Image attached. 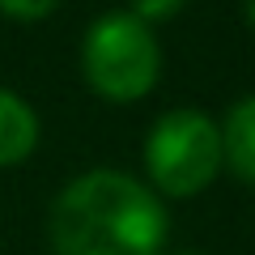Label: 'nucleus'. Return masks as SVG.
Returning <instances> with one entry per match:
<instances>
[{
  "label": "nucleus",
  "mask_w": 255,
  "mask_h": 255,
  "mask_svg": "<svg viewBox=\"0 0 255 255\" xmlns=\"http://www.w3.org/2000/svg\"><path fill=\"white\" fill-rule=\"evenodd\" d=\"M166 204L124 170H85L55 196L47 238L55 255H157L166 247Z\"/></svg>",
  "instance_id": "1"
},
{
  "label": "nucleus",
  "mask_w": 255,
  "mask_h": 255,
  "mask_svg": "<svg viewBox=\"0 0 255 255\" xmlns=\"http://www.w3.org/2000/svg\"><path fill=\"white\" fill-rule=\"evenodd\" d=\"M81 73L98 98L107 102H136L157 85L162 47L153 26L132 13H107L81 38Z\"/></svg>",
  "instance_id": "2"
},
{
  "label": "nucleus",
  "mask_w": 255,
  "mask_h": 255,
  "mask_svg": "<svg viewBox=\"0 0 255 255\" xmlns=\"http://www.w3.org/2000/svg\"><path fill=\"white\" fill-rule=\"evenodd\" d=\"M145 170L162 196H200L221 170V128L204 111H166L145 136Z\"/></svg>",
  "instance_id": "3"
},
{
  "label": "nucleus",
  "mask_w": 255,
  "mask_h": 255,
  "mask_svg": "<svg viewBox=\"0 0 255 255\" xmlns=\"http://www.w3.org/2000/svg\"><path fill=\"white\" fill-rule=\"evenodd\" d=\"M221 166H230L238 183L255 187V94L226 111L221 124Z\"/></svg>",
  "instance_id": "4"
},
{
  "label": "nucleus",
  "mask_w": 255,
  "mask_h": 255,
  "mask_svg": "<svg viewBox=\"0 0 255 255\" xmlns=\"http://www.w3.org/2000/svg\"><path fill=\"white\" fill-rule=\"evenodd\" d=\"M38 145V115L21 94L0 90V170L21 166Z\"/></svg>",
  "instance_id": "5"
},
{
  "label": "nucleus",
  "mask_w": 255,
  "mask_h": 255,
  "mask_svg": "<svg viewBox=\"0 0 255 255\" xmlns=\"http://www.w3.org/2000/svg\"><path fill=\"white\" fill-rule=\"evenodd\" d=\"M60 0H0V13L9 21H43L55 13Z\"/></svg>",
  "instance_id": "6"
},
{
  "label": "nucleus",
  "mask_w": 255,
  "mask_h": 255,
  "mask_svg": "<svg viewBox=\"0 0 255 255\" xmlns=\"http://www.w3.org/2000/svg\"><path fill=\"white\" fill-rule=\"evenodd\" d=\"M183 4H187V0H132V17H140L145 26H153V21L179 17Z\"/></svg>",
  "instance_id": "7"
},
{
  "label": "nucleus",
  "mask_w": 255,
  "mask_h": 255,
  "mask_svg": "<svg viewBox=\"0 0 255 255\" xmlns=\"http://www.w3.org/2000/svg\"><path fill=\"white\" fill-rule=\"evenodd\" d=\"M247 21H251V30H255V0H247Z\"/></svg>",
  "instance_id": "8"
}]
</instances>
